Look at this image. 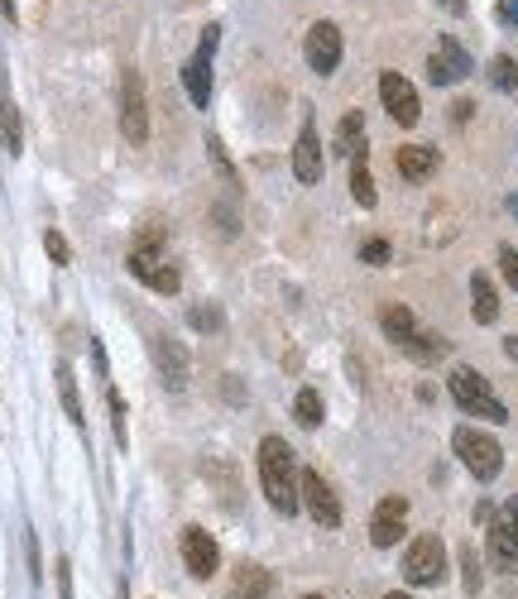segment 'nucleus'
Here are the masks:
<instances>
[{
    "label": "nucleus",
    "instance_id": "f8f14e48",
    "mask_svg": "<svg viewBox=\"0 0 518 599\" xmlns=\"http://www.w3.org/2000/svg\"><path fill=\"white\" fill-rule=\"evenodd\" d=\"M149 351H154V365H159L164 389H188V369H192V359H188L183 345H178V335L154 331V335H149Z\"/></svg>",
    "mask_w": 518,
    "mask_h": 599
},
{
    "label": "nucleus",
    "instance_id": "c756f323",
    "mask_svg": "<svg viewBox=\"0 0 518 599\" xmlns=\"http://www.w3.org/2000/svg\"><path fill=\"white\" fill-rule=\"evenodd\" d=\"M44 249H48V259L58 264V269H63V264H72V245L58 231H44Z\"/></svg>",
    "mask_w": 518,
    "mask_h": 599
},
{
    "label": "nucleus",
    "instance_id": "7ed1b4c3",
    "mask_svg": "<svg viewBox=\"0 0 518 599\" xmlns=\"http://www.w3.org/2000/svg\"><path fill=\"white\" fill-rule=\"evenodd\" d=\"M451 447H456L461 465L480 479V485L499 479V470H504V447H499L495 437H485L480 427H456V431H451Z\"/></svg>",
    "mask_w": 518,
    "mask_h": 599
},
{
    "label": "nucleus",
    "instance_id": "ddd939ff",
    "mask_svg": "<svg viewBox=\"0 0 518 599\" xmlns=\"http://www.w3.org/2000/svg\"><path fill=\"white\" fill-rule=\"evenodd\" d=\"M322 168H327V159H322V135H317V120L308 115L303 130H298V144H293V178L303 187H317Z\"/></svg>",
    "mask_w": 518,
    "mask_h": 599
},
{
    "label": "nucleus",
    "instance_id": "9b49d317",
    "mask_svg": "<svg viewBox=\"0 0 518 599\" xmlns=\"http://www.w3.org/2000/svg\"><path fill=\"white\" fill-rule=\"evenodd\" d=\"M380 101H384V111L399 120V125H418V115H423L418 87L403 77V72H384V77H380Z\"/></svg>",
    "mask_w": 518,
    "mask_h": 599
},
{
    "label": "nucleus",
    "instance_id": "bb28decb",
    "mask_svg": "<svg viewBox=\"0 0 518 599\" xmlns=\"http://www.w3.org/2000/svg\"><path fill=\"white\" fill-rule=\"evenodd\" d=\"M293 417H298L303 427H322V393H317V389H298Z\"/></svg>",
    "mask_w": 518,
    "mask_h": 599
},
{
    "label": "nucleus",
    "instance_id": "7c9ffc66",
    "mask_svg": "<svg viewBox=\"0 0 518 599\" xmlns=\"http://www.w3.org/2000/svg\"><path fill=\"white\" fill-rule=\"evenodd\" d=\"M461 571H466V595H480V561H475V547H461Z\"/></svg>",
    "mask_w": 518,
    "mask_h": 599
},
{
    "label": "nucleus",
    "instance_id": "dca6fc26",
    "mask_svg": "<svg viewBox=\"0 0 518 599\" xmlns=\"http://www.w3.org/2000/svg\"><path fill=\"white\" fill-rule=\"evenodd\" d=\"M394 168H399L408 183H427V178L442 168V149L437 144H403V149L394 154Z\"/></svg>",
    "mask_w": 518,
    "mask_h": 599
},
{
    "label": "nucleus",
    "instance_id": "20e7f679",
    "mask_svg": "<svg viewBox=\"0 0 518 599\" xmlns=\"http://www.w3.org/2000/svg\"><path fill=\"white\" fill-rule=\"evenodd\" d=\"M125 264L144 288H154V293H164V297H173L178 288H183V273H178V264L164 255V245H144V240H135Z\"/></svg>",
    "mask_w": 518,
    "mask_h": 599
},
{
    "label": "nucleus",
    "instance_id": "ea45409f",
    "mask_svg": "<svg viewBox=\"0 0 518 599\" xmlns=\"http://www.w3.org/2000/svg\"><path fill=\"white\" fill-rule=\"evenodd\" d=\"M442 5H447L451 15H461V10H466V0H442Z\"/></svg>",
    "mask_w": 518,
    "mask_h": 599
},
{
    "label": "nucleus",
    "instance_id": "423d86ee",
    "mask_svg": "<svg viewBox=\"0 0 518 599\" xmlns=\"http://www.w3.org/2000/svg\"><path fill=\"white\" fill-rule=\"evenodd\" d=\"M120 135L125 144H149V101H144V77L135 68L120 72Z\"/></svg>",
    "mask_w": 518,
    "mask_h": 599
},
{
    "label": "nucleus",
    "instance_id": "2f4dec72",
    "mask_svg": "<svg viewBox=\"0 0 518 599\" xmlns=\"http://www.w3.org/2000/svg\"><path fill=\"white\" fill-rule=\"evenodd\" d=\"M389 255H394V249H389V240H365V245H360V259H365V264H375V269H380V264H389Z\"/></svg>",
    "mask_w": 518,
    "mask_h": 599
},
{
    "label": "nucleus",
    "instance_id": "aec40b11",
    "mask_svg": "<svg viewBox=\"0 0 518 599\" xmlns=\"http://www.w3.org/2000/svg\"><path fill=\"white\" fill-rule=\"evenodd\" d=\"M0 144H5L10 159L24 154V125H20V106L10 91H0Z\"/></svg>",
    "mask_w": 518,
    "mask_h": 599
},
{
    "label": "nucleus",
    "instance_id": "6e6552de",
    "mask_svg": "<svg viewBox=\"0 0 518 599\" xmlns=\"http://www.w3.org/2000/svg\"><path fill=\"white\" fill-rule=\"evenodd\" d=\"M303 53H308V68L317 72V77H332L336 68H341V58H346V39H341V24H332V20H317L308 29V44H303Z\"/></svg>",
    "mask_w": 518,
    "mask_h": 599
},
{
    "label": "nucleus",
    "instance_id": "cd10ccee",
    "mask_svg": "<svg viewBox=\"0 0 518 599\" xmlns=\"http://www.w3.org/2000/svg\"><path fill=\"white\" fill-rule=\"evenodd\" d=\"M106 407H111V427H116V441L120 447H130V427H125V399L111 389V379H106Z\"/></svg>",
    "mask_w": 518,
    "mask_h": 599
},
{
    "label": "nucleus",
    "instance_id": "a211bd4d",
    "mask_svg": "<svg viewBox=\"0 0 518 599\" xmlns=\"http://www.w3.org/2000/svg\"><path fill=\"white\" fill-rule=\"evenodd\" d=\"M471 317L480 321V327H490V321L499 317V297H495V283H490L485 269L471 273Z\"/></svg>",
    "mask_w": 518,
    "mask_h": 599
},
{
    "label": "nucleus",
    "instance_id": "f257e3e1",
    "mask_svg": "<svg viewBox=\"0 0 518 599\" xmlns=\"http://www.w3.org/2000/svg\"><path fill=\"white\" fill-rule=\"evenodd\" d=\"M260 489H264V499L274 503V513H284V518L298 513V499H303L298 494V461L284 437L260 441Z\"/></svg>",
    "mask_w": 518,
    "mask_h": 599
},
{
    "label": "nucleus",
    "instance_id": "4be33fe9",
    "mask_svg": "<svg viewBox=\"0 0 518 599\" xmlns=\"http://www.w3.org/2000/svg\"><path fill=\"white\" fill-rule=\"evenodd\" d=\"M274 590V575L264 571V566H236V599H264Z\"/></svg>",
    "mask_w": 518,
    "mask_h": 599
},
{
    "label": "nucleus",
    "instance_id": "a19ab883",
    "mask_svg": "<svg viewBox=\"0 0 518 599\" xmlns=\"http://www.w3.org/2000/svg\"><path fill=\"white\" fill-rule=\"evenodd\" d=\"M504 351H509V359H518V335H509V341H504Z\"/></svg>",
    "mask_w": 518,
    "mask_h": 599
},
{
    "label": "nucleus",
    "instance_id": "1a4fd4ad",
    "mask_svg": "<svg viewBox=\"0 0 518 599\" xmlns=\"http://www.w3.org/2000/svg\"><path fill=\"white\" fill-rule=\"evenodd\" d=\"M298 494H303L317 527H341V499H336V489L317 470H298Z\"/></svg>",
    "mask_w": 518,
    "mask_h": 599
},
{
    "label": "nucleus",
    "instance_id": "2eb2a0df",
    "mask_svg": "<svg viewBox=\"0 0 518 599\" xmlns=\"http://www.w3.org/2000/svg\"><path fill=\"white\" fill-rule=\"evenodd\" d=\"M427 77L437 82V87H451V82H466L471 77V53H466L456 39H442L437 53L427 58Z\"/></svg>",
    "mask_w": 518,
    "mask_h": 599
},
{
    "label": "nucleus",
    "instance_id": "e433bc0d",
    "mask_svg": "<svg viewBox=\"0 0 518 599\" xmlns=\"http://www.w3.org/2000/svg\"><path fill=\"white\" fill-rule=\"evenodd\" d=\"M499 518H504V527H509V533L518 537V494L509 499V503H504V509H499Z\"/></svg>",
    "mask_w": 518,
    "mask_h": 599
},
{
    "label": "nucleus",
    "instance_id": "473e14b6",
    "mask_svg": "<svg viewBox=\"0 0 518 599\" xmlns=\"http://www.w3.org/2000/svg\"><path fill=\"white\" fill-rule=\"evenodd\" d=\"M188 321H192L197 331H216V327H221V311H216V307H192Z\"/></svg>",
    "mask_w": 518,
    "mask_h": 599
},
{
    "label": "nucleus",
    "instance_id": "79ce46f5",
    "mask_svg": "<svg viewBox=\"0 0 518 599\" xmlns=\"http://www.w3.org/2000/svg\"><path fill=\"white\" fill-rule=\"evenodd\" d=\"M384 599H413V595H408V590H389V595H384Z\"/></svg>",
    "mask_w": 518,
    "mask_h": 599
},
{
    "label": "nucleus",
    "instance_id": "c03bdc74",
    "mask_svg": "<svg viewBox=\"0 0 518 599\" xmlns=\"http://www.w3.org/2000/svg\"><path fill=\"white\" fill-rule=\"evenodd\" d=\"M308 599H327V595H308Z\"/></svg>",
    "mask_w": 518,
    "mask_h": 599
},
{
    "label": "nucleus",
    "instance_id": "4468645a",
    "mask_svg": "<svg viewBox=\"0 0 518 599\" xmlns=\"http://www.w3.org/2000/svg\"><path fill=\"white\" fill-rule=\"evenodd\" d=\"M403 537H408V499L403 494L380 499L375 518H370V542L375 547H399Z\"/></svg>",
    "mask_w": 518,
    "mask_h": 599
},
{
    "label": "nucleus",
    "instance_id": "39448f33",
    "mask_svg": "<svg viewBox=\"0 0 518 599\" xmlns=\"http://www.w3.org/2000/svg\"><path fill=\"white\" fill-rule=\"evenodd\" d=\"M399 571H403V580L408 585H442L447 580V547H442V537H418V542H408L403 551V561H399Z\"/></svg>",
    "mask_w": 518,
    "mask_h": 599
},
{
    "label": "nucleus",
    "instance_id": "4c0bfd02",
    "mask_svg": "<svg viewBox=\"0 0 518 599\" xmlns=\"http://www.w3.org/2000/svg\"><path fill=\"white\" fill-rule=\"evenodd\" d=\"M0 10H5V20H10V24H15V20H20V10H15V0H0Z\"/></svg>",
    "mask_w": 518,
    "mask_h": 599
},
{
    "label": "nucleus",
    "instance_id": "c9c22d12",
    "mask_svg": "<svg viewBox=\"0 0 518 599\" xmlns=\"http://www.w3.org/2000/svg\"><path fill=\"white\" fill-rule=\"evenodd\" d=\"M24 551H29V575L39 580L44 566H39V537H34V533H24Z\"/></svg>",
    "mask_w": 518,
    "mask_h": 599
},
{
    "label": "nucleus",
    "instance_id": "72a5a7b5",
    "mask_svg": "<svg viewBox=\"0 0 518 599\" xmlns=\"http://www.w3.org/2000/svg\"><path fill=\"white\" fill-rule=\"evenodd\" d=\"M499 269H504V279H509V288L518 293V249L514 245H499Z\"/></svg>",
    "mask_w": 518,
    "mask_h": 599
},
{
    "label": "nucleus",
    "instance_id": "37998d69",
    "mask_svg": "<svg viewBox=\"0 0 518 599\" xmlns=\"http://www.w3.org/2000/svg\"><path fill=\"white\" fill-rule=\"evenodd\" d=\"M509 211H514V216H518V197H509Z\"/></svg>",
    "mask_w": 518,
    "mask_h": 599
},
{
    "label": "nucleus",
    "instance_id": "6ab92c4d",
    "mask_svg": "<svg viewBox=\"0 0 518 599\" xmlns=\"http://www.w3.org/2000/svg\"><path fill=\"white\" fill-rule=\"evenodd\" d=\"M380 327H384V335H389L394 345H399V351H403L408 341H413L418 331H423V327H418V317H413V311H408L403 303H389V307H384V311H380Z\"/></svg>",
    "mask_w": 518,
    "mask_h": 599
},
{
    "label": "nucleus",
    "instance_id": "b1692460",
    "mask_svg": "<svg viewBox=\"0 0 518 599\" xmlns=\"http://www.w3.org/2000/svg\"><path fill=\"white\" fill-rule=\"evenodd\" d=\"M336 154H346V159H356L360 149H365V115L351 111L341 120V130H336V144H332Z\"/></svg>",
    "mask_w": 518,
    "mask_h": 599
},
{
    "label": "nucleus",
    "instance_id": "58836bf2",
    "mask_svg": "<svg viewBox=\"0 0 518 599\" xmlns=\"http://www.w3.org/2000/svg\"><path fill=\"white\" fill-rule=\"evenodd\" d=\"M504 15L514 20V29H518V0H504Z\"/></svg>",
    "mask_w": 518,
    "mask_h": 599
},
{
    "label": "nucleus",
    "instance_id": "0eeeda50",
    "mask_svg": "<svg viewBox=\"0 0 518 599\" xmlns=\"http://www.w3.org/2000/svg\"><path fill=\"white\" fill-rule=\"evenodd\" d=\"M216 44H221V24H207L202 29V39H197V53L183 63V87L192 96V106L197 111H207V101H212V58H216Z\"/></svg>",
    "mask_w": 518,
    "mask_h": 599
},
{
    "label": "nucleus",
    "instance_id": "f03ea898",
    "mask_svg": "<svg viewBox=\"0 0 518 599\" xmlns=\"http://www.w3.org/2000/svg\"><path fill=\"white\" fill-rule=\"evenodd\" d=\"M447 389H451V399L461 413H471V417H485V423H509V407L499 403V393L485 383V375H475L471 365H456L451 375H447Z\"/></svg>",
    "mask_w": 518,
    "mask_h": 599
},
{
    "label": "nucleus",
    "instance_id": "9d476101",
    "mask_svg": "<svg viewBox=\"0 0 518 599\" xmlns=\"http://www.w3.org/2000/svg\"><path fill=\"white\" fill-rule=\"evenodd\" d=\"M178 551H183V566L197 575V580H212L216 566H221V547H216V537L207 533V527H183Z\"/></svg>",
    "mask_w": 518,
    "mask_h": 599
},
{
    "label": "nucleus",
    "instance_id": "f704fd0d",
    "mask_svg": "<svg viewBox=\"0 0 518 599\" xmlns=\"http://www.w3.org/2000/svg\"><path fill=\"white\" fill-rule=\"evenodd\" d=\"M58 599H72V561L58 557Z\"/></svg>",
    "mask_w": 518,
    "mask_h": 599
},
{
    "label": "nucleus",
    "instance_id": "393cba45",
    "mask_svg": "<svg viewBox=\"0 0 518 599\" xmlns=\"http://www.w3.org/2000/svg\"><path fill=\"white\" fill-rule=\"evenodd\" d=\"M207 159H212V168L221 173V183L231 187V192H240V173H236V163H231V154H226V144H221V135H207Z\"/></svg>",
    "mask_w": 518,
    "mask_h": 599
},
{
    "label": "nucleus",
    "instance_id": "a878e982",
    "mask_svg": "<svg viewBox=\"0 0 518 599\" xmlns=\"http://www.w3.org/2000/svg\"><path fill=\"white\" fill-rule=\"evenodd\" d=\"M403 351L413 355V359H423V365H432V359H442V355H447V341H442L437 331H418L413 341L403 345Z\"/></svg>",
    "mask_w": 518,
    "mask_h": 599
},
{
    "label": "nucleus",
    "instance_id": "5701e85b",
    "mask_svg": "<svg viewBox=\"0 0 518 599\" xmlns=\"http://www.w3.org/2000/svg\"><path fill=\"white\" fill-rule=\"evenodd\" d=\"M351 197H356L365 211L380 201V192H375V173H370V159H365V149H360L356 159H351Z\"/></svg>",
    "mask_w": 518,
    "mask_h": 599
},
{
    "label": "nucleus",
    "instance_id": "f3484780",
    "mask_svg": "<svg viewBox=\"0 0 518 599\" xmlns=\"http://www.w3.org/2000/svg\"><path fill=\"white\" fill-rule=\"evenodd\" d=\"M480 523L490 527V557H495V566L499 571H518V537L504 527V518L490 503H480Z\"/></svg>",
    "mask_w": 518,
    "mask_h": 599
},
{
    "label": "nucleus",
    "instance_id": "412c9836",
    "mask_svg": "<svg viewBox=\"0 0 518 599\" xmlns=\"http://www.w3.org/2000/svg\"><path fill=\"white\" fill-rule=\"evenodd\" d=\"M53 375H58V399H63L68 423L77 431H87V413H82V393H77V375H72V365H58Z\"/></svg>",
    "mask_w": 518,
    "mask_h": 599
},
{
    "label": "nucleus",
    "instance_id": "c85d7f7f",
    "mask_svg": "<svg viewBox=\"0 0 518 599\" xmlns=\"http://www.w3.org/2000/svg\"><path fill=\"white\" fill-rule=\"evenodd\" d=\"M490 82H495L499 91H518V63L509 53H499L495 63H490Z\"/></svg>",
    "mask_w": 518,
    "mask_h": 599
}]
</instances>
